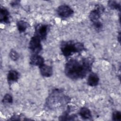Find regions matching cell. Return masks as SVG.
I'll return each mask as SVG.
<instances>
[{
  "label": "cell",
  "instance_id": "cell-19",
  "mask_svg": "<svg viewBox=\"0 0 121 121\" xmlns=\"http://www.w3.org/2000/svg\"><path fill=\"white\" fill-rule=\"evenodd\" d=\"M92 23H93V27L97 32H99L102 30L103 27V25L102 23L100 22L99 20L93 22Z\"/></svg>",
  "mask_w": 121,
  "mask_h": 121
},
{
  "label": "cell",
  "instance_id": "cell-20",
  "mask_svg": "<svg viewBox=\"0 0 121 121\" xmlns=\"http://www.w3.org/2000/svg\"><path fill=\"white\" fill-rule=\"evenodd\" d=\"M112 120L116 121H120L121 120V112L118 111H114L112 113Z\"/></svg>",
  "mask_w": 121,
  "mask_h": 121
},
{
  "label": "cell",
  "instance_id": "cell-6",
  "mask_svg": "<svg viewBox=\"0 0 121 121\" xmlns=\"http://www.w3.org/2000/svg\"><path fill=\"white\" fill-rule=\"evenodd\" d=\"M57 13L61 18H67L73 15L74 10L69 5L62 4L58 7L57 9Z\"/></svg>",
  "mask_w": 121,
  "mask_h": 121
},
{
  "label": "cell",
  "instance_id": "cell-17",
  "mask_svg": "<svg viewBox=\"0 0 121 121\" xmlns=\"http://www.w3.org/2000/svg\"><path fill=\"white\" fill-rule=\"evenodd\" d=\"M13 97L12 95L9 94H5L2 100L3 104H11L13 103Z\"/></svg>",
  "mask_w": 121,
  "mask_h": 121
},
{
  "label": "cell",
  "instance_id": "cell-5",
  "mask_svg": "<svg viewBox=\"0 0 121 121\" xmlns=\"http://www.w3.org/2000/svg\"><path fill=\"white\" fill-rule=\"evenodd\" d=\"M48 31V25L43 24H38L35 26L34 35L39 37L41 41H43L47 37Z\"/></svg>",
  "mask_w": 121,
  "mask_h": 121
},
{
  "label": "cell",
  "instance_id": "cell-2",
  "mask_svg": "<svg viewBox=\"0 0 121 121\" xmlns=\"http://www.w3.org/2000/svg\"><path fill=\"white\" fill-rule=\"evenodd\" d=\"M70 98L66 95L61 89H53L45 100V106L50 110L62 107L70 102Z\"/></svg>",
  "mask_w": 121,
  "mask_h": 121
},
{
  "label": "cell",
  "instance_id": "cell-18",
  "mask_svg": "<svg viewBox=\"0 0 121 121\" xmlns=\"http://www.w3.org/2000/svg\"><path fill=\"white\" fill-rule=\"evenodd\" d=\"M9 56L10 58L13 61L17 60L19 58V55L18 52L13 49H11L10 50L9 53Z\"/></svg>",
  "mask_w": 121,
  "mask_h": 121
},
{
  "label": "cell",
  "instance_id": "cell-12",
  "mask_svg": "<svg viewBox=\"0 0 121 121\" xmlns=\"http://www.w3.org/2000/svg\"><path fill=\"white\" fill-rule=\"evenodd\" d=\"M99 82V78L97 74L91 72L89 74L87 79V85L92 87H94L97 86Z\"/></svg>",
  "mask_w": 121,
  "mask_h": 121
},
{
  "label": "cell",
  "instance_id": "cell-9",
  "mask_svg": "<svg viewBox=\"0 0 121 121\" xmlns=\"http://www.w3.org/2000/svg\"><path fill=\"white\" fill-rule=\"evenodd\" d=\"M44 64V59L39 54H32L30 58V64L32 66H38Z\"/></svg>",
  "mask_w": 121,
  "mask_h": 121
},
{
  "label": "cell",
  "instance_id": "cell-21",
  "mask_svg": "<svg viewBox=\"0 0 121 121\" xmlns=\"http://www.w3.org/2000/svg\"><path fill=\"white\" fill-rule=\"evenodd\" d=\"M21 118H23L24 120H30V119H28L26 118L24 115L22 114H14L13 116H12L10 118L9 120H21L22 119Z\"/></svg>",
  "mask_w": 121,
  "mask_h": 121
},
{
  "label": "cell",
  "instance_id": "cell-1",
  "mask_svg": "<svg viewBox=\"0 0 121 121\" xmlns=\"http://www.w3.org/2000/svg\"><path fill=\"white\" fill-rule=\"evenodd\" d=\"M94 61V58L91 57L83 58L80 60L70 59L65 65L64 73L70 79H83L91 71Z\"/></svg>",
  "mask_w": 121,
  "mask_h": 121
},
{
  "label": "cell",
  "instance_id": "cell-14",
  "mask_svg": "<svg viewBox=\"0 0 121 121\" xmlns=\"http://www.w3.org/2000/svg\"><path fill=\"white\" fill-rule=\"evenodd\" d=\"M71 107L68 106L66 111L59 117V120L61 121H70V120H75V118L77 117L76 115L73 114L71 115H69V113L70 112Z\"/></svg>",
  "mask_w": 121,
  "mask_h": 121
},
{
  "label": "cell",
  "instance_id": "cell-15",
  "mask_svg": "<svg viewBox=\"0 0 121 121\" xmlns=\"http://www.w3.org/2000/svg\"><path fill=\"white\" fill-rule=\"evenodd\" d=\"M17 30L20 33H24L29 26V24L24 20H19L17 23Z\"/></svg>",
  "mask_w": 121,
  "mask_h": 121
},
{
  "label": "cell",
  "instance_id": "cell-10",
  "mask_svg": "<svg viewBox=\"0 0 121 121\" xmlns=\"http://www.w3.org/2000/svg\"><path fill=\"white\" fill-rule=\"evenodd\" d=\"M0 22L2 23H10V14L9 10L3 7H1L0 10Z\"/></svg>",
  "mask_w": 121,
  "mask_h": 121
},
{
  "label": "cell",
  "instance_id": "cell-16",
  "mask_svg": "<svg viewBox=\"0 0 121 121\" xmlns=\"http://www.w3.org/2000/svg\"><path fill=\"white\" fill-rule=\"evenodd\" d=\"M108 7L112 10H117L120 11L121 5L120 4L118 3L115 0H109L108 1Z\"/></svg>",
  "mask_w": 121,
  "mask_h": 121
},
{
  "label": "cell",
  "instance_id": "cell-7",
  "mask_svg": "<svg viewBox=\"0 0 121 121\" xmlns=\"http://www.w3.org/2000/svg\"><path fill=\"white\" fill-rule=\"evenodd\" d=\"M104 11V7L101 4H97L94 9L92 10L89 15L90 20L92 22H95L99 20L101 15Z\"/></svg>",
  "mask_w": 121,
  "mask_h": 121
},
{
  "label": "cell",
  "instance_id": "cell-13",
  "mask_svg": "<svg viewBox=\"0 0 121 121\" xmlns=\"http://www.w3.org/2000/svg\"><path fill=\"white\" fill-rule=\"evenodd\" d=\"M78 114L83 120H89L92 118L91 111L86 107H81L79 110Z\"/></svg>",
  "mask_w": 121,
  "mask_h": 121
},
{
  "label": "cell",
  "instance_id": "cell-3",
  "mask_svg": "<svg viewBox=\"0 0 121 121\" xmlns=\"http://www.w3.org/2000/svg\"><path fill=\"white\" fill-rule=\"evenodd\" d=\"M60 49L62 55L66 58H68L74 53H81L86 49L82 43L75 42L73 41L62 42Z\"/></svg>",
  "mask_w": 121,
  "mask_h": 121
},
{
  "label": "cell",
  "instance_id": "cell-4",
  "mask_svg": "<svg viewBox=\"0 0 121 121\" xmlns=\"http://www.w3.org/2000/svg\"><path fill=\"white\" fill-rule=\"evenodd\" d=\"M28 48L32 54H38L43 49L41 39L35 35L33 36L29 41Z\"/></svg>",
  "mask_w": 121,
  "mask_h": 121
},
{
  "label": "cell",
  "instance_id": "cell-8",
  "mask_svg": "<svg viewBox=\"0 0 121 121\" xmlns=\"http://www.w3.org/2000/svg\"><path fill=\"white\" fill-rule=\"evenodd\" d=\"M20 77V74L18 71L16 70L11 69L10 70L7 76V82L9 86L12 84L13 83L16 82L19 79Z\"/></svg>",
  "mask_w": 121,
  "mask_h": 121
},
{
  "label": "cell",
  "instance_id": "cell-22",
  "mask_svg": "<svg viewBox=\"0 0 121 121\" xmlns=\"http://www.w3.org/2000/svg\"><path fill=\"white\" fill-rule=\"evenodd\" d=\"M19 1L18 0H14V1H11V2L10 3V5L12 7H16L17 5H19Z\"/></svg>",
  "mask_w": 121,
  "mask_h": 121
},
{
  "label": "cell",
  "instance_id": "cell-11",
  "mask_svg": "<svg viewBox=\"0 0 121 121\" xmlns=\"http://www.w3.org/2000/svg\"><path fill=\"white\" fill-rule=\"evenodd\" d=\"M41 75L44 77L49 78L53 74V69L51 66L43 64L39 67Z\"/></svg>",
  "mask_w": 121,
  "mask_h": 121
}]
</instances>
